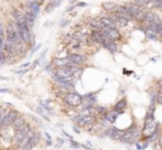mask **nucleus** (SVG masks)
Returning a JSON list of instances; mask_svg holds the SVG:
<instances>
[{
  "label": "nucleus",
  "mask_w": 162,
  "mask_h": 150,
  "mask_svg": "<svg viewBox=\"0 0 162 150\" xmlns=\"http://www.w3.org/2000/svg\"><path fill=\"white\" fill-rule=\"evenodd\" d=\"M53 9H55V7L52 6L50 2L48 4H46V7H45V12H47V13H50L51 11H53Z\"/></svg>",
  "instance_id": "29"
},
{
  "label": "nucleus",
  "mask_w": 162,
  "mask_h": 150,
  "mask_svg": "<svg viewBox=\"0 0 162 150\" xmlns=\"http://www.w3.org/2000/svg\"><path fill=\"white\" fill-rule=\"evenodd\" d=\"M82 72H83V69H81V68L79 69L78 67H76V68L73 69V77H74V78H80Z\"/></svg>",
  "instance_id": "23"
},
{
  "label": "nucleus",
  "mask_w": 162,
  "mask_h": 150,
  "mask_svg": "<svg viewBox=\"0 0 162 150\" xmlns=\"http://www.w3.org/2000/svg\"><path fill=\"white\" fill-rule=\"evenodd\" d=\"M36 111H37V113H39L40 116L42 117L43 119H46L47 121H50V119H49V117H48L47 115H46V113H45V112L42 111V108H41V107H38V108L36 109Z\"/></svg>",
  "instance_id": "24"
},
{
  "label": "nucleus",
  "mask_w": 162,
  "mask_h": 150,
  "mask_svg": "<svg viewBox=\"0 0 162 150\" xmlns=\"http://www.w3.org/2000/svg\"><path fill=\"white\" fill-rule=\"evenodd\" d=\"M118 7V4L115 2H111V1H106L102 4V8L104 11H108V12H111V11H115V9Z\"/></svg>",
  "instance_id": "18"
},
{
  "label": "nucleus",
  "mask_w": 162,
  "mask_h": 150,
  "mask_svg": "<svg viewBox=\"0 0 162 150\" xmlns=\"http://www.w3.org/2000/svg\"><path fill=\"white\" fill-rule=\"evenodd\" d=\"M136 148H138V149H143V148H142V145H140L139 142H136Z\"/></svg>",
  "instance_id": "48"
},
{
  "label": "nucleus",
  "mask_w": 162,
  "mask_h": 150,
  "mask_svg": "<svg viewBox=\"0 0 162 150\" xmlns=\"http://www.w3.org/2000/svg\"><path fill=\"white\" fill-rule=\"evenodd\" d=\"M115 12L118 13L119 16L124 17V18H127V19H129V20L133 19V17L131 16V13L129 12V9L127 6H118L117 9H115Z\"/></svg>",
  "instance_id": "12"
},
{
  "label": "nucleus",
  "mask_w": 162,
  "mask_h": 150,
  "mask_svg": "<svg viewBox=\"0 0 162 150\" xmlns=\"http://www.w3.org/2000/svg\"><path fill=\"white\" fill-rule=\"evenodd\" d=\"M53 75L59 77V78H62V79H71L73 77V70L68 67L57 68V70L53 72Z\"/></svg>",
  "instance_id": "6"
},
{
  "label": "nucleus",
  "mask_w": 162,
  "mask_h": 150,
  "mask_svg": "<svg viewBox=\"0 0 162 150\" xmlns=\"http://www.w3.org/2000/svg\"><path fill=\"white\" fill-rule=\"evenodd\" d=\"M45 137L47 138V139H51V137H50V135L48 132H45Z\"/></svg>",
  "instance_id": "49"
},
{
  "label": "nucleus",
  "mask_w": 162,
  "mask_h": 150,
  "mask_svg": "<svg viewBox=\"0 0 162 150\" xmlns=\"http://www.w3.org/2000/svg\"><path fill=\"white\" fill-rule=\"evenodd\" d=\"M88 6V4L87 2H82V1H79L77 4V7H87Z\"/></svg>",
  "instance_id": "39"
},
{
  "label": "nucleus",
  "mask_w": 162,
  "mask_h": 150,
  "mask_svg": "<svg viewBox=\"0 0 162 150\" xmlns=\"http://www.w3.org/2000/svg\"><path fill=\"white\" fill-rule=\"evenodd\" d=\"M25 124H26V117L23 116V115H19V116L15 119V121L11 124L10 128H12L13 130H17V129H19L21 126L25 125Z\"/></svg>",
  "instance_id": "13"
},
{
  "label": "nucleus",
  "mask_w": 162,
  "mask_h": 150,
  "mask_svg": "<svg viewBox=\"0 0 162 150\" xmlns=\"http://www.w3.org/2000/svg\"><path fill=\"white\" fill-rule=\"evenodd\" d=\"M57 141H58V143H59V145H58V147L62 146V145L64 143V140H63V139H61V138H58V139H57Z\"/></svg>",
  "instance_id": "42"
},
{
  "label": "nucleus",
  "mask_w": 162,
  "mask_h": 150,
  "mask_svg": "<svg viewBox=\"0 0 162 150\" xmlns=\"http://www.w3.org/2000/svg\"><path fill=\"white\" fill-rule=\"evenodd\" d=\"M26 1H31V0H26Z\"/></svg>",
  "instance_id": "55"
},
{
  "label": "nucleus",
  "mask_w": 162,
  "mask_h": 150,
  "mask_svg": "<svg viewBox=\"0 0 162 150\" xmlns=\"http://www.w3.org/2000/svg\"><path fill=\"white\" fill-rule=\"evenodd\" d=\"M30 117H31V119H32V120H34V122H36V124H38V125L40 126V127H43V128H45V125H43L42 121L40 120V119H38V118H37L36 116H30Z\"/></svg>",
  "instance_id": "31"
},
{
  "label": "nucleus",
  "mask_w": 162,
  "mask_h": 150,
  "mask_svg": "<svg viewBox=\"0 0 162 150\" xmlns=\"http://www.w3.org/2000/svg\"><path fill=\"white\" fill-rule=\"evenodd\" d=\"M69 24H70V19H66V18H63L62 20L60 21V27H61V28H64V27H67Z\"/></svg>",
  "instance_id": "30"
},
{
  "label": "nucleus",
  "mask_w": 162,
  "mask_h": 150,
  "mask_svg": "<svg viewBox=\"0 0 162 150\" xmlns=\"http://www.w3.org/2000/svg\"><path fill=\"white\" fill-rule=\"evenodd\" d=\"M6 40L7 38H4V36H0V50L6 51Z\"/></svg>",
  "instance_id": "25"
},
{
  "label": "nucleus",
  "mask_w": 162,
  "mask_h": 150,
  "mask_svg": "<svg viewBox=\"0 0 162 150\" xmlns=\"http://www.w3.org/2000/svg\"><path fill=\"white\" fill-rule=\"evenodd\" d=\"M27 7L30 8V10H31L36 16H38L39 12H40V4H39L38 2H36V1H28V2H27Z\"/></svg>",
  "instance_id": "16"
},
{
  "label": "nucleus",
  "mask_w": 162,
  "mask_h": 150,
  "mask_svg": "<svg viewBox=\"0 0 162 150\" xmlns=\"http://www.w3.org/2000/svg\"><path fill=\"white\" fill-rule=\"evenodd\" d=\"M0 138H1V133H0Z\"/></svg>",
  "instance_id": "56"
},
{
  "label": "nucleus",
  "mask_w": 162,
  "mask_h": 150,
  "mask_svg": "<svg viewBox=\"0 0 162 150\" xmlns=\"http://www.w3.org/2000/svg\"><path fill=\"white\" fill-rule=\"evenodd\" d=\"M72 129H73V131H74L76 133H80V128H78V125L73 126Z\"/></svg>",
  "instance_id": "41"
},
{
  "label": "nucleus",
  "mask_w": 162,
  "mask_h": 150,
  "mask_svg": "<svg viewBox=\"0 0 162 150\" xmlns=\"http://www.w3.org/2000/svg\"><path fill=\"white\" fill-rule=\"evenodd\" d=\"M40 140H41V133L40 132H36L34 133V136L31 137V139H30L29 143L27 145V146H25L22 149L26 150V149H32V148H34V147L38 145L39 142H40Z\"/></svg>",
  "instance_id": "10"
},
{
  "label": "nucleus",
  "mask_w": 162,
  "mask_h": 150,
  "mask_svg": "<svg viewBox=\"0 0 162 150\" xmlns=\"http://www.w3.org/2000/svg\"><path fill=\"white\" fill-rule=\"evenodd\" d=\"M69 60L71 61L72 63H74L76 66H81L82 63L85 62V60H87V57H85V54H69Z\"/></svg>",
  "instance_id": "8"
},
{
  "label": "nucleus",
  "mask_w": 162,
  "mask_h": 150,
  "mask_svg": "<svg viewBox=\"0 0 162 150\" xmlns=\"http://www.w3.org/2000/svg\"><path fill=\"white\" fill-rule=\"evenodd\" d=\"M73 121L76 122V125L81 126V127H88V126H92L97 121V118L93 115H79L76 118H73Z\"/></svg>",
  "instance_id": "3"
},
{
  "label": "nucleus",
  "mask_w": 162,
  "mask_h": 150,
  "mask_svg": "<svg viewBox=\"0 0 162 150\" xmlns=\"http://www.w3.org/2000/svg\"><path fill=\"white\" fill-rule=\"evenodd\" d=\"M157 102L160 104H162V91L157 93Z\"/></svg>",
  "instance_id": "36"
},
{
  "label": "nucleus",
  "mask_w": 162,
  "mask_h": 150,
  "mask_svg": "<svg viewBox=\"0 0 162 150\" xmlns=\"http://www.w3.org/2000/svg\"><path fill=\"white\" fill-rule=\"evenodd\" d=\"M127 7H128L129 9V12L131 13V16L133 17V18H136L139 13L141 12V8H140V6H138L136 4H127Z\"/></svg>",
  "instance_id": "14"
},
{
  "label": "nucleus",
  "mask_w": 162,
  "mask_h": 150,
  "mask_svg": "<svg viewBox=\"0 0 162 150\" xmlns=\"http://www.w3.org/2000/svg\"><path fill=\"white\" fill-rule=\"evenodd\" d=\"M119 115H121V113H120L119 111H117V110L113 109V110H111V111H109V112L103 113V119L107 120L109 124H113V122H115V120L118 119Z\"/></svg>",
  "instance_id": "11"
},
{
  "label": "nucleus",
  "mask_w": 162,
  "mask_h": 150,
  "mask_svg": "<svg viewBox=\"0 0 162 150\" xmlns=\"http://www.w3.org/2000/svg\"><path fill=\"white\" fill-rule=\"evenodd\" d=\"M40 47H41V45H40V43H39V45H37V46H36L34 49H32V51H31V54H34V52H36V51H37L38 49H40ZM31 54H30V56H31Z\"/></svg>",
  "instance_id": "40"
},
{
  "label": "nucleus",
  "mask_w": 162,
  "mask_h": 150,
  "mask_svg": "<svg viewBox=\"0 0 162 150\" xmlns=\"http://www.w3.org/2000/svg\"><path fill=\"white\" fill-rule=\"evenodd\" d=\"M104 48H107L110 52L115 54L118 51V45L115 43V40H111V39H108V38L103 37V40H102V43H101Z\"/></svg>",
  "instance_id": "9"
},
{
  "label": "nucleus",
  "mask_w": 162,
  "mask_h": 150,
  "mask_svg": "<svg viewBox=\"0 0 162 150\" xmlns=\"http://www.w3.org/2000/svg\"><path fill=\"white\" fill-rule=\"evenodd\" d=\"M123 74L124 75H131L132 71H128V70H126V69H123Z\"/></svg>",
  "instance_id": "47"
},
{
  "label": "nucleus",
  "mask_w": 162,
  "mask_h": 150,
  "mask_svg": "<svg viewBox=\"0 0 162 150\" xmlns=\"http://www.w3.org/2000/svg\"><path fill=\"white\" fill-rule=\"evenodd\" d=\"M91 39L93 40V42H97V43H102L103 40V35L101 32V30H93L92 33H91Z\"/></svg>",
  "instance_id": "15"
},
{
  "label": "nucleus",
  "mask_w": 162,
  "mask_h": 150,
  "mask_svg": "<svg viewBox=\"0 0 162 150\" xmlns=\"http://www.w3.org/2000/svg\"><path fill=\"white\" fill-rule=\"evenodd\" d=\"M12 17L15 18V19H16V20H17V19H19V18L23 17V15H22V13L20 12L19 10H17V9H16V10H12Z\"/></svg>",
  "instance_id": "28"
},
{
  "label": "nucleus",
  "mask_w": 162,
  "mask_h": 150,
  "mask_svg": "<svg viewBox=\"0 0 162 150\" xmlns=\"http://www.w3.org/2000/svg\"><path fill=\"white\" fill-rule=\"evenodd\" d=\"M27 72H28V69H22V70L16 71V75H25Z\"/></svg>",
  "instance_id": "37"
},
{
  "label": "nucleus",
  "mask_w": 162,
  "mask_h": 150,
  "mask_svg": "<svg viewBox=\"0 0 162 150\" xmlns=\"http://www.w3.org/2000/svg\"><path fill=\"white\" fill-rule=\"evenodd\" d=\"M19 115H20V112H19L18 110H16V109H10L8 111V115L6 117L4 121L2 122V125L0 126V128H1V127H10L11 124L15 121V119H16Z\"/></svg>",
  "instance_id": "7"
},
{
  "label": "nucleus",
  "mask_w": 162,
  "mask_h": 150,
  "mask_svg": "<svg viewBox=\"0 0 162 150\" xmlns=\"http://www.w3.org/2000/svg\"><path fill=\"white\" fill-rule=\"evenodd\" d=\"M4 108H2V107H0V115L2 113V111H4Z\"/></svg>",
  "instance_id": "53"
},
{
  "label": "nucleus",
  "mask_w": 162,
  "mask_h": 150,
  "mask_svg": "<svg viewBox=\"0 0 162 150\" xmlns=\"http://www.w3.org/2000/svg\"><path fill=\"white\" fill-rule=\"evenodd\" d=\"M143 20L148 24V22H152V21H158V17L155 16L153 12H147L144 13V19Z\"/></svg>",
  "instance_id": "22"
},
{
  "label": "nucleus",
  "mask_w": 162,
  "mask_h": 150,
  "mask_svg": "<svg viewBox=\"0 0 162 150\" xmlns=\"http://www.w3.org/2000/svg\"><path fill=\"white\" fill-rule=\"evenodd\" d=\"M31 1H36V2H38V4L41 6V4H43V1H45V0H31Z\"/></svg>",
  "instance_id": "45"
},
{
  "label": "nucleus",
  "mask_w": 162,
  "mask_h": 150,
  "mask_svg": "<svg viewBox=\"0 0 162 150\" xmlns=\"http://www.w3.org/2000/svg\"><path fill=\"white\" fill-rule=\"evenodd\" d=\"M32 127H31V125L30 124H28V122H26L23 126H21L19 129H17V130H15V133H13V137H12V139H13V142L16 143V145H19V142L21 141L22 139H23V137L26 136L27 133L29 132V130L31 129Z\"/></svg>",
  "instance_id": "4"
},
{
  "label": "nucleus",
  "mask_w": 162,
  "mask_h": 150,
  "mask_svg": "<svg viewBox=\"0 0 162 150\" xmlns=\"http://www.w3.org/2000/svg\"><path fill=\"white\" fill-rule=\"evenodd\" d=\"M127 108V99L126 98H122V99H120L117 104H115V110H117V111H119L120 113L123 112V110Z\"/></svg>",
  "instance_id": "17"
},
{
  "label": "nucleus",
  "mask_w": 162,
  "mask_h": 150,
  "mask_svg": "<svg viewBox=\"0 0 162 150\" xmlns=\"http://www.w3.org/2000/svg\"><path fill=\"white\" fill-rule=\"evenodd\" d=\"M0 36H4V27H2V24L0 22Z\"/></svg>",
  "instance_id": "43"
},
{
  "label": "nucleus",
  "mask_w": 162,
  "mask_h": 150,
  "mask_svg": "<svg viewBox=\"0 0 162 150\" xmlns=\"http://www.w3.org/2000/svg\"><path fill=\"white\" fill-rule=\"evenodd\" d=\"M61 2H62V0H50V4H51L55 8L59 7L60 4H61Z\"/></svg>",
  "instance_id": "32"
},
{
  "label": "nucleus",
  "mask_w": 162,
  "mask_h": 150,
  "mask_svg": "<svg viewBox=\"0 0 162 150\" xmlns=\"http://www.w3.org/2000/svg\"><path fill=\"white\" fill-rule=\"evenodd\" d=\"M0 80H7V78H6V77H1V76H0Z\"/></svg>",
  "instance_id": "54"
},
{
  "label": "nucleus",
  "mask_w": 162,
  "mask_h": 150,
  "mask_svg": "<svg viewBox=\"0 0 162 150\" xmlns=\"http://www.w3.org/2000/svg\"><path fill=\"white\" fill-rule=\"evenodd\" d=\"M64 101L70 107L77 108L83 104V96L79 95L78 92H68L64 97Z\"/></svg>",
  "instance_id": "2"
},
{
  "label": "nucleus",
  "mask_w": 162,
  "mask_h": 150,
  "mask_svg": "<svg viewBox=\"0 0 162 150\" xmlns=\"http://www.w3.org/2000/svg\"><path fill=\"white\" fill-rule=\"evenodd\" d=\"M101 32H102L103 37L111 39V40H115V41L119 40L121 38V35L115 27H103L101 29Z\"/></svg>",
  "instance_id": "5"
},
{
  "label": "nucleus",
  "mask_w": 162,
  "mask_h": 150,
  "mask_svg": "<svg viewBox=\"0 0 162 150\" xmlns=\"http://www.w3.org/2000/svg\"><path fill=\"white\" fill-rule=\"evenodd\" d=\"M133 1H134V4H136L138 6H140V7L145 6V4H148L151 2V0H133Z\"/></svg>",
  "instance_id": "26"
},
{
  "label": "nucleus",
  "mask_w": 162,
  "mask_h": 150,
  "mask_svg": "<svg viewBox=\"0 0 162 150\" xmlns=\"http://www.w3.org/2000/svg\"><path fill=\"white\" fill-rule=\"evenodd\" d=\"M70 146L73 147V148H80L81 145L80 143H78L77 141H74L72 138H71V139H70Z\"/></svg>",
  "instance_id": "33"
},
{
  "label": "nucleus",
  "mask_w": 162,
  "mask_h": 150,
  "mask_svg": "<svg viewBox=\"0 0 162 150\" xmlns=\"http://www.w3.org/2000/svg\"><path fill=\"white\" fill-rule=\"evenodd\" d=\"M7 92H9L8 88H1L0 89V93H7Z\"/></svg>",
  "instance_id": "44"
},
{
  "label": "nucleus",
  "mask_w": 162,
  "mask_h": 150,
  "mask_svg": "<svg viewBox=\"0 0 162 150\" xmlns=\"http://www.w3.org/2000/svg\"><path fill=\"white\" fill-rule=\"evenodd\" d=\"M83 37H85V36H83L81 32H77L74 36H73V39H74V40H82Z\"/></svg>",
  "instance_id": "34"
},
{
  "label": "nucleus",
  "mask_w": 162,
  "mask_h": 150,
  "mask_svg": "<svg viewBox=\"0 0 162 150\" xmlns=\"http://www.w3.org/2000/svg\"><path fill=\"white\" fill-rule=\"evenodd\" d=\"M144 33H145V36H147V38L150 39V40H158L159 33L157 32V31H154V30L148 28V29L144 30Z\"/></svg>",
  "instance_id": "20"
},
{
  "label": "nucleus",
  "mask_w": 162,
  "mask_h": 150,
  "mask_svg": "<svg viewBox=\"0 0 162 150\" xmlns=\"http://www.w3.org/2000/svg\"><path fill=\"white\" fill-rule=\"evenodd\" d=\"M7 60V56L4 54V50H0V65H4Z\"/></svg>",
  "instance_id": "27"
},
{
  "label": "nucleus",
  "mask_w": 162,
  "mask_h": 150,
  "mask_svg": "<svg viewBox=\"0 0 162 150\" xmlns=\"http://www.w3.org/2000/svg\"><path fill=\"white\" fill-rule=\"evenodd\" d=\"M100 21L102 22L103 27H115V22L111 19V17H102L100 18Z\"/></svg>",
  "instance_id": "19"
},
{
  "label": "nucleus",
  "mask_w": 162,
  "mask_h": 150,
  "mask_svg": "<svg viewBox=\"0 0 162 150\" xmlns=\"http://www.w3.org/2000/svg\"><path fill=\"white\" fill-rule=\"evenodd\" d=\"M62 133H63V135H64V136H66V137H68L69 139H71V138H72V137H71V136H70V135H68V133L66 132L64 130H62Z\"/></svg>",
  "instance_id": "46"
},
{
  "label": "nucleus",
  "mask_w": 162,
  "mask_h": 150,
  "mask_svg": "<svg viewBox=\"0 0 162 150\" xmlns=\"http://www.w3.org/2000/svg\"><path fill=\"white\" fill-rule=\"evenodd\" d=\"M76 7H77V4H72L71 7H68V8L66 9V11H67V12H70V11H72L73 9L76 8Z\"/></svg>",
  "instance_id": "38"
},
{
  "label": "nucleus",
  "mask_w": 162,
  "mask_h": 150,
  "mask_svg": "<svg viewBox=\"0 0 162 150\" xmlns=\"http://www.w3.org/2000/svg\"><path fill=\"white\" fill-rule=\"evenodd\" d=\"M29 65H30V62H26L25 65H22L21 68H26V67H29Z\"/></svg>",
  "instance_id": "50"
},
{
  "label": "nucleus",
  "mask_w": 162,
  "mask_h": 150,
  "mask_svg": "<svg viewBox=\"0 0 162 150\" xmlns=\"http://www.w3.org/2000/svg\"><path fill=\"white\" fill-rule=\"evenodd\" d=\"M76 1H78V0H69V2H70L71 4H73L74 2H76Z\"/></svg>",
  "instance_id": "52"
},
{
  "label": "nucleus",
  "mask_w": 162,
  "mask_h": 150,
  "mask_svg": "<svg viewBox=\"0 0 162 150\" xmlns=\"http://www.w3.org/2000/svg\"><path fill=\"white\" fill-rule=\"evenodd\" d=\"M159 140H160V145L162 146V133L160 135V137H159Z\"/></svg>",
  "instance_id": "51"
},
{
  "label": "nucleus",
  "mask_w": 162,
  "mask_h": 150,
  "mask_svg": "<svg viewBox=\"0 0 162 150\" xmlns=\"http://www.w3.org/2000/svg\"><path fill=\"white\" fill-rule=\"evenodd\" d=\"M89 24L93 28V30H101L103 28V25L102 22L100 21V19L99 20H97V19H90Z\"/></svg>",
  "instance_id": "21"
},
{
  "label": "nucleus",
  "mask_w": 162,
  "mask_h": 150,
  "mask_svg": "<svg viewBox=\"0 0 162 150\" xmlns=\"http://www.w3.org/2000/svg\"><path fill=\"white\" fill-rule=\"evenodd\" d=\"M78 1H79V0H78Z\"/></svg>",
  "instance_id": "57"
},
{
  "label": "nucleus",
  "mask_w": 162,
  "mask_h": 150,
  "mask_svg": "<svg viewBox=\"0 0 162 150\" xmlns=\"http://www.w3.org/2000/svg\"><path fill=\"white\" fill-rule=\"evenodd\" d=\"M96 108H97V113H100V115L106 113V108L104 107H96Z\"/></svg>",
  "instance_id": "35"
},
{
  "label": "nucleus",
  "mask_w": 162,
  "mask_h": 150,
  "mask_svg": "<svg viewBox=\"0 0 162 150\" xmlns=\"http://www.w3.org/2000/svg\"><path fill=\"white\" fill-rule=\"evenodd\" d=\"M139 136H140V131L138 130L136 126H133V127H130L129 129L124 130L123 136L120 141H122L123 143H128V145H133L138 140Z\"/></svg>",
  "instance_id": "1"
}]
</instances>
